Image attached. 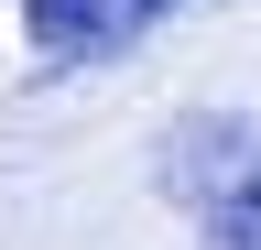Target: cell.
Masks as SVG:
<instances>
[{"mask_svg": "<svg viewBox=\"0 0 261 250\" xmlns=\"http://www.w3.org/2000/svg\"><path fill=\"white\" fill-rule=\"evenodd\" d=\"M163 185L196 207V250H261V120H185Z\"/></svg>", "mask_w": 261, "mask_h": 250, "instance_id": "1", "label": "cell"}, {"mask_svg": "<svg viewBox=\"0 0 261 250\" xmlns=\"http://www.w3.org/2000/svg\"><path fill=\"white\" fill-rule=\"evenodd\" d=\"M142 11H152V22H163V11H174V0H142Z\"/></svg>", "mask_w": 261, "mask_h": 250, "instance_id": "2", "label": "cell"}]
</instances>
